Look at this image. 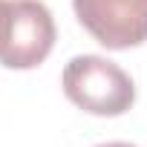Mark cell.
<instances>
[{"label": "cell", "instance_id": "obj_5", "mask_svg": "<svg viewBox=\"0 0 147 147\" xmlns=\"http://www.w3.org/2000/svg\"><path fill=\"white\" fill-rule=\"evenodd\" d=\"M98 147H136L130 141H107V144H98Z\"/></svg>", "mask_w": 147, "mask_h": 147}, {"label": "cell", "instance_id": "obj_4", "mask_svg": "<svg viewBox=\"0 0 147 147\" xmlns=\"http://www.w3.org/2000/svg\"><path fill=\"white\" fill-rule=\"evenodd\" d=\"M6 23H9V0H0V43L6 35Z\"/></svg>", "mask_w": 147, "mask_h": 147}, {"label": "cell", "instance_id": "obj_1", "mask_svg": "<svg viewBox=\"0 0 147 147\" xmlns=\"http://www.w3.org/2000/svg\"><path fill=\"white\" fill-rule=\"evenodd\" d=\"M63 95L90 115H124L136 101V84L127 72L101 58L78 55L63 66Z\"/></svg>", "mask_w": 147, "mask_h": 147}, {"label": "cell", "instance_id": "obj_2", "mask_svg": "<svg viewBox=\"0 0 147 147\" xmlns=\"http://www.w3.org/2000/svg\"><path fill=\"white\" fill-rule=\"evenodd\" d=\"M55 46V20L40 0H9V23L0 43L6 69H35Z\"/></svg>", "mask_w": 147, "mask_h": 147}, {"label": "cell", "instance_id": "obj_3", "mask_svg": "<svg viewBox=\"0 0 147 147\" xmlns=\"http://www.w3.org/2000/svg\"><path fill=\"white\" fill-rule=\"evenodd\" d=\"M81 26L107 49L147 40V0H72Z\"/></svg>", "mask_w": 147, "mask_h": 147}]
</instances>
